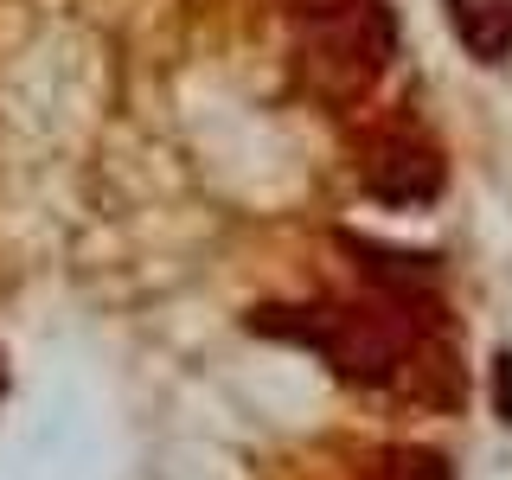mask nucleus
<instances>
[{
  "label": "nucleus",
  "instance_id": "5",
  "mask_svg": "<svg viewBox=\"0 0 512 480\" xmlns=\"http://www.w3.org/2000/svg\"><path fill=\"white\" fill-rule=\"evenodd\" d=\"M372 480H455L448 474V461L436 455V448L423 442H391L372 455Z\"/></svg>",
  "mask_w": 512,
  "mask_h": 480
},
{
  "label": "nucleus",
  "instance_id": "1",
  "mask_svg": "<svg viewBox=\"0 0 512 480\" xmlns=\"http://www.w3.org/2000/svg\"><path fill=\"white\" fill-rule=\"evenodd\" d=\"M256 327L314 346L352 384H397L416 365V327L404 301H320V308H288V320L263 308Z\"/></svg>",
  "mask_w": 512,
  "mask_h": 480
},
{
  "label": "nucleus",
  "instance_id": "7",
  "mask_svg": "<svg viewBox=\"0 0 512 480\" xmlns=\"http://www.w3.org/2000/svg\"><path fill=\"white\" fill-rule=\"evenodd\" d=\"M493 378H500V391H506V416H512V359L493 365Z\"/></svg>",
  "mask_w": 512,
  "mask_h": 480
},
{
  "label": "nucleus",
  "instance_id": "6",
  "mask_svg": "<svg viewBox=\"0 0 512 480\" xmlns=\"http://www.w3.org/2000/svg\"><path fill=\"white\" fill-rule=\"evenodd\" d=\"M282 7H288V13H295V20H301V26H308V20H327V13H340V7H346V0H282Z\"/></svg>",
  "mask_w": 512,
  "mask_h": 480
},
{
  "label": "nucleus",
  "instance_id": "2",
  "mask_svg": "<svg viewBox=\"0 0 512 480\" xmlns=\"http://www.w3.org/2000/svg\"><path fill=\"white\" fill-rule=\"evenodd\" d=\"M391 45H397V26L384 0H346L340 13L301 26V64L327 96L372 90L384 64H391Z\"/></svg>",
  "mask_w": 512,
  "mask_h": 480
},
{
  "label": "nucleus",
  "instance_id": "3",
  "mask_svg": "<svg viewBox=\"0 0 512 480\" xmlns=\"http://www.w3.org/2000/svg\"><path fill=\"white\" fill-rule=\"evenodd\" d=\"M359 180L378 205H429L442 192V160L436 148H423L416 135H384L365 148Z\"/></svg>",
  "mask_w": 512,
  "mask_h": 480
},
{
  "label": "nucleus",
  "instance_id": "4",
  "mask_svg": "<svg viewBox=\"0 0 512 480\" xmlns=\"http://www.w3.org/2000/svg\"><path fill=\"white\" fill-rule=\"evenodd\" d=\"M442 7H448L455 39L468 45L480 64H493V58L512 52V0H442Z\"/></svg>",
  "mask_w": 512,
  "mask_h": 480
}]
</instances>
